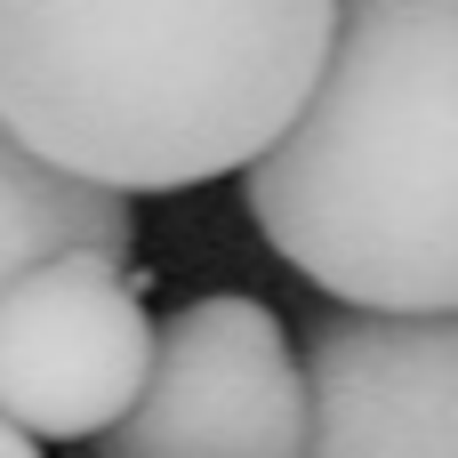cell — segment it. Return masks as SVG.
I'll use <instances>...</instances> for the list:
<instances>
[{
    "mask_svg": "<svg viewBox=\"0 0 458 458\" xmlns=\"http://www.w3.org/2000/svg\"><path fill=\"white\" fill-rule=\"evenodd\" d=\"M338 0H0V129L105 193L250 169L322 72Z\"/></svg>",
    "mask_w": 458,
    "mask_h": 458,
    "instance_id": "6da1fadb",
    "label": "cell"
},
{
    "mask_svg": "<svg viewBox=\"0 0 458 458\" xmlns=\"http://www.w3.org/2000/svg\"><path fill=\"white\" fill-rule=\"evenodd\" d=\"M242 201L346 314H458V0H338Z\"/></svg>",
    "mask_w": 458,
    "mask_h": 458,
    "instance_id": "7a4b0ae2",
    "label": "cell"
},
{
    "mask_svg": "<svg viewBox=\"0 0 458 458\" xmlns=\"http://www.w3.org/2000/svg\"><path fill=\"white\" fill-rule=\"evenodd\" d=\"M105 458H298L306 370L258 298H193L153 330L137 403L97 435Z\"/></svg>",
    "mask_w": 458,
    "mask_h": 458,
    "instance_id": "3957f363",
    "label": "cell"
},
{
    "mask_svg": "<svg viewBox=\"0 0 458 458\" xmlns=\"http://www.w3.org/2000/svg\"><path fill=\"white\" fill-rule=\"evenodd\" d=\"M153 362V314L121 250H64L0 290V419L32 443L105 435Z\"/></svg>",
    "mask_w": 458,
    "mask_h": 458,
    "instance_id": "277c9868",
    "label": "cell"
},
{
    "mask_svg": "<svg viewBox=\"0 0 458 458\" xmlns=\"http://www.w3.org/2000/svg\"><path fill=\"white\" fill-rule=\"evenodd\" d=\"M298 458H458V314H338L306 338Z\"/></svg>",
    "mask_w": 458,
    "mask_h": 458,
    "instance_id": "5b68a950",
    "label": "cell"
},
{
    "mask_svg": "<svg viewBox=\"0 0 458 458\" xmlns=\"http://www.w3.org/2000/svg\"><path fill=\"white\" fill-rule=\"evenodd\" d=\"M129 233H137L129 193H105V185L64 177V169L32 161L0 129V290L24 266L64 258V250H129Z\"/></svg>",
    "mask_w": 458,
    "mask_h": 458,
    "instance_id": "8992f818",
    "label": "cell"
},
{
    "mask_svg": "<svg viewBox=\"0 0 458 458\" xmlns=\"http://www.w3.org/2000/svg\"><path fill=\"white\" fill-rule=\"evenodd\" d=\"M0 458H40V451H32V435H16V427L0 419Z\"/></svg>",
    "mask_w": 458,
    "mask_h": 458,
    "instance_id": "52a82bcc",
    "label": "cell"
}]
</instances>
